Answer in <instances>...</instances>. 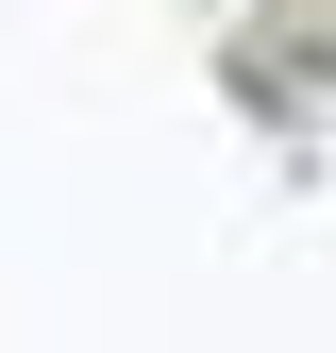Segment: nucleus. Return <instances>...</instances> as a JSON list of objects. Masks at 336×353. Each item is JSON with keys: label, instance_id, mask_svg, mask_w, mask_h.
I'll list each match as a JSON object with an SVG mask.
<instances>
[{"label": "nucleus", "instance_id": "obj_1", "mask_svg": "<svg viewBox=\"0 0 336 353\" xmlns=\"http://www.w3.org/2000/svg\"><path fill=\"white\" fill-rule=\"evenodd\" d=\"M219 68H235V101L269 118V135H303V118L336 101V17H252Z\"/></svg>", "mask_w": 336, "mask_h": 353}]
</instances>
